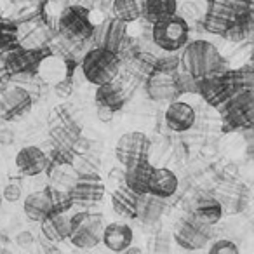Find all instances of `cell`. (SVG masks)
<instances>
[{"label":"cell","instance_id":"obj_1","mask_svg":"<svg viewBox=\"0 0 254 254\" xmlns=\"http://www.w3.org/2000/svg\"><path fill=\"white\" fill-rule=\"evenodd\" d=\"M251 68L244 70H219L198 77V94L214 108H221L232 96L253 87Z\"/></svg>","mask_w":254,"mask_h":254},{"label":"cell","instance_id":"obj_2","mask_svg":"<svg viewBox=\"0 0 254 254\" xmlns=\"http://www.w3.org/2000/svg\"><path fill=\"white\" fill-rule=\"evenodd\" d=\"M180 68L198 78L204 75L214 73V71L225 70L226 64L219 51L211 42L193 40L190 44H185V51L180 58Z\"/></svg>","mask_w":254,"mask_h":254},{"label":"cell","instance_id":"obj_3","mask_svg":"<svg viewBox=\"0 0 254 254\" xmlns=\"http://www.w3.org/2000/svg\"><path fill=\"white\" fill-rule=\"evenodd\" d=\"M80 70L85 80L92 85L115 80L120 71V56L113 51L96 46L84 54Z\"/></svg>","mask_w":254,"mask_h":254},{"label":"cell","instance_id":"obj_4","mask_svg":"<svg viewBox=\"0 0 254 254\" xmlns=\"http://www.w3.org/2000/svg\"><path fill=\"white\" fill-rule=\"evenodd\" d=\"M56 30L64 40L71 44H82L91 39L94 25L91 21V11L85 5L68 4L56 21Z\"/></svg>","mask_w":254,"mask_h":254},{"label":"cell","instance_id":"obj_5","mask_svg":"<svg viewBox=\"0 0 254 254\" xmlns=\"http://www.w3.org/2000/svg\"><path fill=\"white\" fill-rule=\"evenodd\" d=\"M49 138L54 150L71 152V146L80 138V126L75 120L73 112L66 105H60L49 113Z\"/></svg>","mask_w":254,"mask_h":254},{"label":"cell","instance_id":"obj_6","mask_svg":"<svg viewBox=\"0 0 254 254\" xmlns=\"http://www.w3.org/2000/svg\"><path fill=\"white\" fill-rule=\"evenodd\" d=\"M105 219L99 212L80 211L70 216V233L68 239L80 249H92L101 242Z\"/></svg>","mask_w":254,"mask_h":254},{"label":"cell","instance_id":"obj_7","mask_svg":"<svg viewBox=\"0 0 254 254\" xmlns=\"http://www.w3.org/2000/svg\"><path fill=\"white\" fill-rule=\"evenodd\" d=\"M218 110H221L223 113V131L225 132L235 131V129H251L254 124L253 87L237 92Z\"/></svg>","mask_w":254,"mask_h":254},{"label":"cell","instance_id":"obj_8","mask_svg":"<svg viewBox=\"0 0 254 254\" xmlns=\"http://www.w3.org/2000/svg\"><path fill=\"white\" fill-rule=\"evenodd\" d=\"M188 33H190L188 23L178 14L152 23L153 44L166 53H176L183 49L185 44L188 42Z\"/></svg>","mask_w":254,"mask_h":254},{"label":"cell","instance_id":"obj_9","mask_svg":"<svg viewBox=\"0 0 254 254\" xmlns=\"http://www.w3.org/2000/svg\"><path fill=\"white\" fill-rule=\"evenodd\" d=\"M249 9L251 5H240L235 2H226V0H209L207 11L204 16L205 32L212 35H223L239 19V16Z\"/></svg>","mask_w":254,"mask_h":254},{"label":"cell","instance_id":"obj_10","mask_svg":"<svg viewBox=\"0 0 254 254\" xmlns=\"http://www.w3.org/2000/svg\"><path fill=\"white\" fill-rule=\"evenodd\" d=\"M106 185L103 183L101 176L96 171L87 173H77V178L68 188L71 204L80 205V207H92L99 204L105 197Z\"/></svg>","mask_w":254,"mask_h":254},{"label":"cell","instance_id":"obj_11","mask_svg":"<svg viewBox=\"0 0 254 254\" xmlns=\"http://www.w3.org/2000/svg\"><path fill=\"white\" fill-rule=\"evenodd\" d=\"M211 228L212 226L202 225L190 214L176 221L173 228V239L180 247L187 251H198L205 247V244L211 240Z\"/></svg>","mask_w":254,"mask_h":254},{"label":"cell","instance_id":"obj_12","mask_svg":"<svg viewBox=\"0 0 254 254\" xmlns=\"http://www.w3.org/2000/svg\"><path fill=\"white\" fill-rule=\"evenodd\" d=\"M150 139L146 134L139 131L126 132L119 138L115 145V157L124 167L131 166L138 160L148 159L150 153Z\"/></svg>","mask_w":254,"mask_h":254},{"label":"cell","instance_id":"obj_13","mask_svg":"<svg viewBox=\"0 0 254 254\" xmlns=\"http://www.w3.org/2000/svg\"><path fill=\"white\" fill-rule=\"evenodd\" d=\"M91 39L98 47H105L113 53H119L120 46L127 39V23L115 16L103 18L98 25H94Z\"/></svg>","mask_w":254,"mask_h":254},{"label":"cell","instance_id":"obj_14","mask_svg":"<svg viewBox=\"0 0 254 254\" xmlns=\"http://www.w3.org/2000/svg\"><path fill=\"white\" fill-rule=\"evenodd\" d=\"M73 70H75V61L68 60V58H64V56H60V54L49 53L40 60L39 64H37L35 75L44 84L53 87L58 82L71 77Z\"/></svg>","mask_w":254,"mask_h":254},{"label":"cell","instance_id":"obj_15","mask_svg":"<svg viewBox=\"0 0 254 254\" xmlns=\"http://www.w3.org/2000/svg\"><path fill=\"white\" fill-rule=\"evenodd\" d=\"M33 96L25 87H9L0 94V117L4 120H18L30 112Z\"/></svg>","mask_w":254,"mask_h":254},{"label":"cell","instance_id":"obj_16","mask_svg":"<svg viewBox=\"0 0 254 254\" xmlns=\"http://www.w3.org/2000/svg\"><path fill=\"white\" fill-rule=\"evenodd\" d=\"M146 92L153 101H174L180 96L176 84V71H153L146 78Z\"/></svg>","mask_w":254,"mask_h":254},{"label":"cell","instance_id":"obj_17","mask_svg":"<svg viewBox=\"0 0 254 254\" xmlns=\"http://www.w3.org/2000/svg\"><path fill=\"white\" fill-rule=\"evenodd\" d=\"M49 162V155L39 146H25L16 155V167L19 174L28 178H35L42 174Z\"/></svg>","mask_w":254,"mask_h":254},{"label":"cell","instance_id":"obj_18","mask_svg":"<svg viewBox=\"0 0 254 254\" xmlns=\"http://www.w3.org/2000/svg\"><path fill=\"white\" fill-rule=\"evenodd\" d=\"M188 214L193 219H197L198 223H202V225L212 226V225H216L223 216L221 202H219L214 195H209V193L200 195V197L193 198Z\"/></svg>","mask_w":254,"mask_h":254},{"label":"cell","instance_id":"obj_19","mask_svg":"<svg viewBox=\"0 0 254 254\" xmlns=\"http://www.w3.org/2000/svg\"><path fill=\"white\" fill-rule=\"evenodd\" d=\"M197 113H195L193 106L188 105L185 101H169V106L166 110V124L171 131L174 132H185L191 129L195 124Z\"/></svg>","mask_w":254,"mask_h":254},{"label":"cell","instance_id":"obj_20","mask_svg":"<svg viewBox=\"0 0 254 254\" xmlns=\"http://www.w3.org/2000/svg\"><path fill=\"white\" fill-rule=\"evenodd\" d=\"M134 233L127 223H110L105 225L101 235V242L113 253H124L129 246H132Z\"/></svg>","mask_w":254,"mask_h":254},{"label":"cell","instance_id":"obj_21","mask_svg":"<svg viewBox=\"0 0 254 254\" xmlns=\"http://www.w3.org/2000/svg\"><path fill=\"white\" fill-rule=\"evenodd\" d=\"M153 166L148 162V159L138 160L124 169V185L129 187L138 195L148 193V181L152 176Z\"/></svg>","mask_w":254,"mask_h":254},{"label":"cell","instance_id":"obj_22","mask_svg":"<svg viewBox=\"0 0 254 254\" xmlns=\"http://www.w3.org/2000/svg\"><path fill=\"white\" fill-rule=\"evenodd\" d=\"M40 232H42L44 239L49 242H63L68 239V233H70V216L66 212H49L40 221Z\"/></svg>","mask_w":254,"mask_h":254},{"label":"cell","instance_id":"obj_23","mask_svg":"<svg viewBox=\"0 0 254 254\" xmlns=\"http://www.w3.org/2000/svg\"><path fill=\"white\" fill-rule=\"evenodd\" d=\"M178 187H180V181L173 171L167 167H153L148 181V193L169 198L178 191Z\"/></svg>","mask_w":254,"mask_h":254},{"label":"cell","instance_id":"obj_24","mask_svg":"<svg viewBox=\"0 0 254 254\" xmlns=\"http://www.w3.org/2000/svg\"><path fill=\"white\" fill-rule=\"evenodd\" d=\"M138 200H139V195L136 193V191H132L129 187H126L124 183L117 185L112 193L113 211L126 219H136Z\"/></svg>","mask_w":254,"mask_h":254},{"label":"cell","instance_id":"obj_25","mask_svg":"<svg viewBox=\"0 0 254 254\" xmlns=\"http://www.w3.org/2000/svg\"><path fill=\"white\" fill-rule=\"evenodd\" d=\"M96 94L94 101L96 106H105L113 112H119L126 103V91L120 84H117L115 80L105 82V84L96 85Z\"/></svg>","mask_w":254,"mask_h":254},{"label":"cell","instance_id":"obj_26","mask_svg":"<svg viewBox=\"0 0 254 254\" xmlns=\"http://www.w3.org/2000/svg\"><path fill=\"white\" fill-rule=\"evenodd\" d=\"M23 211H25L26 218H28L30 221H37V223H40L49 212H53V205H51V198L46 188H44V190L32 191V193L25 198Z\"/></svg>","mask_w":254,"mask_h":254},{"label":"cell","instance_id":"obj_27","mask_svg":"<svg viewBox=\"0 0 254 254\" xmlns=\"http://www.w3.org/2000/svg\"><path fill=\"white\" fill-rule=\"evenodd\" d=\"M139 7H141V16L148 23L169 18L178 11L176 0H141Z\"/></svg>","mask_w":254,"mask_h":254},{"label":"cell","instance_id":"obj_28","mask_svg":"<svg viewBox=\"0 0 254 254\" xmlns=\"http://www.w3.org/2000/svg\"><path fill=\"white\" fill-rule=\"evenodd\" d=\"M164 207H166V198L152 193H143L139 195L138 200L136 219H141L143 223H155L164 212Z\"/></svg>","mask_w":254,"mask_h":254},{"label":"cell","instance_id":"obj_29","mask_svg":"<svg viewBox=\"0 0 254 254\" xmlns=\"http://www.w3.org/2000/svg\"><path fill=\"white\" fill-rule=\"evenodd\" d=\"M112 11L115 18L126 21L127 25L141 18L139 0H112Z\"/></svg>","mask_w":254,"mask_h":254},{"label":"cell","instance_id":"obj_30","mask_svg":"<svg viewBox=\"0 0 254 254\" xmlns=\"http://www.w3.org/2000/svg\"><path fill=\"white\" fill-rule=\"evenodd\" d=\"M155 60L157 56H153L148 51H134L129 56V64H131L132 71L139 77L148 78L150 75L155 71Z\"/></svg>","mask_w":254,"mask_h":254},{"label":"cell","instance_id":"obj_31","mask_svg":"<svg viewBox=\"0 0 254 254\" xmlns=\"http://www.w3.org/2000/svg\"><path fill=\"white\" fill-rule=\"evenodd\" d=\"M47 193H49L51 198V205H53V211L56 212H68L71 209V198L68 190H63V188H58L54 185H47L46 187Z\"/></svg>","mask_w":254,"mask_h":254},{"label":"cell","instance_id":"obj_32","mask_svg":"<svg viewBox=\"0 0 254 254\" xmlns=\"http://www.w3.org/2000/svg\"><path fill=\"white\" fill-rule=\"evenodd\" d=\"M68 4H70L68 0H46L42 7V18L46 21V25L51 26V28H56L58 18H60V14Z\"/></svg>","mask_w":254,"mask_h":254},{"label":"cell","instance_id":"obj_33","mask_svg":"<svg viewBox=\"0 0 254 254\" xmlns=\"http://www.w3.org/2000/svg\"><path fill=\"white\" fill-rule=\"evenodd\" d=\"M176 84L178 89H180V94H185V92H198V78L183 70L180 73L176 71Z\"/></svg>","mask_w":254,"mask_h":254},{"label":"cell","instance_id":"obj_34","mask_svg":"<svg viewBox=\"0 0 254 254\" xmlns=\"http://www.w3.org/2000/svg\"><path fill=\"white\" fill-rule=\"evenodd\" d=\"M155 70L157 71H166V73H171V71H178L180 70V58L174 56V54H166V56H160L155 60Z\"/></svg>","mask_w":254,"mask_h":254},{"label":"cell","instance_id":"obj_35","mask_svg":"<svg viewBox=\"0 0 254 254\" xmlns=\"http://www.w3.org/2000/svg\"><path fill=\"white\" fill-rule=\"evenodd\" d=\"M209 253L211 254H239V247L233 244V240L221 239V240H216V242L209 247Z\"/></svg>","mask_w":254,"mask_h":254},{"label":"cell","instance_id":"obj_36","mask_svg":"<svg viewBox=\"0 0 254 254\" xmlns=\"http://www.w3.org/2000/svg\"><path fill=\"white\" fill-rule=\"evenodd\" d=\"M2 197L7 202H18L19 198H21V185H19V181H16V180L9 181V183L5 185Z\"/></svg>","mask_w":254,"mask_h":254},{"label":"cell","instance_id":"obj_37","mask_svg":"<svg viewBox=\"0 0 254 254\" xmlns=\"http://www.w3.org/2000/svg\"><path fill=\"white\" fill-rule=\"evenodd\" d=\"M53 91L56 92V96H60V98H70L71 92H73V80H71V77H68V78H64V80L54 84Z\"/></svg>","mask_w":254,"mask_h":254},{"label":"cell","instance_id":"obj_38","mask_svg":"<svg viewBox=\"0 0 254 254\" xmlns=\"http://www.w3.org/2000/svg\"><path fill=\"white\" fill-rule=\"evenodd\" d=\"M16 242H18L19 247H32V244L35 242V237H33L32 232H21L16 237Z\"/></svg>","mask_w":254,"mask_h":254},{"label":"cell","instance_id":"obj_39","mask_svg":"<svg viewBox=\"0 0 254 254\" xmlns=\"http://www.w3.org/2000/svg\"><path fill=\"white\" fill-rule=\"evenodd\" d=\"M14 143V131L12 129H0V145H12Z\"/></svg>","mask_w":254,"mask_h":254},{"label":"cell","instance_id":"obj_40","mask_svg":"<svg viewBox=\"0 0 254 254\" xmlns=\"http://www.w3.org/2000/svg\"><path fill=\"white\" fill-rule=\"evenodd\" d=\"M113 117H115V112L110 108H105V106H98V119L101 122H112Z\"/></svg>","mask_w":254,"mask_h":254},{"label":"cell","instance_id":"obj_41","mask_svg":"<svg viewBox=\"0 0 254 254\" xmlns=\"http://www.w3.org/2000/svg\"><path fill=\"white\" fill-rule=\"evenodd\" d=\"M9 4H11V0H0V12L4 11V9L7 7Z\"/></svg>","mask_w":254,"mask_h":254},{"label":"cell","instance_id":"obj_42","mask_svg":"<svg viewBox=\"0 0 254 254\" xmlns=\"http://www.w3.org/2000/svg\"><path fill=\"white\" fill-rule=\"evenodd\" d=\"M2 244H9V237L7 235H4V233H0V246H2Z\"/></svg>","mask_w":254,"mask_h":254},{"label":"cell","instance_id":"obj_43","mask_svg":"<svg viewBox=\"0 0 254 254\" xmlns=\"http://www.w3.org/2000/svg\"><path fill=\"white\" fill-rule=\"evenodd\" d=\"M2 202H4V197H2V193H0V207H2Z\"/></svg>","mask_w":254,"mask_h":254}]
</instances>
